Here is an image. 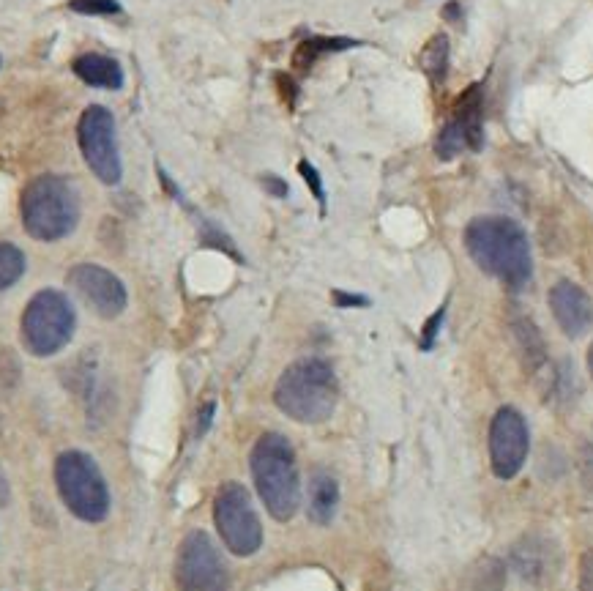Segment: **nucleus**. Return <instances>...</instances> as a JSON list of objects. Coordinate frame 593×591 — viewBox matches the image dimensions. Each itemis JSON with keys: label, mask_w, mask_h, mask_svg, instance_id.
I'll return each mask as SVG.
<instances>
[{"label": "nucleus", "mask_w": 593, "mask_h": 591, "mask_svg": "<svg viewBox=\"0 0 593 591\" xmlns=\"http://www.w3.org/2000/svg\"><path fill=\"white\" fill-rule=\"evenodd\" d=\"M74 307L61 291H39L22 312L20 337L25 351L47 359L63 351L74 337Z\"/></svg>", "instance_id": "nucleus-6"}, {"label": "nucleus", "mask_w": 593, "mask_h": 591, "mask_svg": "<svg viewBox=\"0 0 593 591\" xmlns=\"http://www.w3.org/2000/svg\"><path fill=\"white\" fill-rule=\"evenodd\" d=\"M214 523L225 548L236 556H255L263 545V526L252 496L241 482H225L216 490Z\"/></svg>", "instance_id": "nucleus-7"}, {"label": "nucleus", "mask_w": 593, "mask_h": 591, "mask_svg": "<svg viewBox=\"0 0 593 591\" xmlns=\"http://www.w3.org/2000/svg\"><path fill=\"white\" fill-rule=\"evenodd\" d=\"M22 228L36 241L66 239L80 222V195L69 178L39 176L22 189Z\"/></svg>", "instance_id": "nucleus-4"}, {"label": "nucleus", "mask_w": 593, "mask_h": 591, "mask_svg": "<svg viewBox=\"0 0 593 591\" xmlns=\"http://www.w3.org/2000/svg\"><path fill=\"white\" fill-rule=\"evenodd\" d=\"M350 47H358L356 39H348V36H309L304 42L298 44L296 52H293V66L307 72L312 69L323 55H331V52H345Z\"/></svg>", "instance_id": "nucleus-17"}, {"label": "nucleus", "mask_w": 593, "mask_h": 591, "mask_svg": "<svg viewBox=\"0 0 593 591\" xmlns=\"http://www.w3.org/2000/svg\"><path fill=\"white\" fill-rule=\"evenodd\" d=\"M339 384L326 359H298L279 375L274 403L301 425H320L337 411Z\"/></svg>", "instance_id": "nucleus-2"}, {"label": "nucleus", "mask_w": 593, "mask_h": 591, "mask_svg": "<svg viewBox=\"0 0 593 591\" xmlns=\"http://www.w3.org/2000/svg\"><path fill=\"white\" fill-rule=\"evenodd\" d=\"M214 414H216V403L211 400V403H205L203 408H200V414H197V436H205L208 430H211V422H214Z\"/></svg>", "instance_id": "nucleus-27"}, {"label": "nucleus", "mask_w": 593, "mask_h": 591, "mask_svg": "<svg viewBox=\"0 0 593 591\" xmlns=\"http://www.w3.org/2000/svg\"><path fill=\"white\" fill-rule=\"evenodd\" d=\"M331 299H334L337 307H367L369 304L367 296H356V293H342V291L331 293Z\"/></svg>", "instance_id": "nucleus-28"}, {"label": "nucleus", "mask_w": 593, "mask_h": 591, "mask_svg": "<svg viewBox=\"0 0 593 591\" xmlns=\"http://www.w3.org/2000/svg\"><path fill=\"white\" fill-rule=\"evenodd\" d=\"M443 315H446V307H440V310L432 315L430 321H427V326H424V334H421V348H424V351H430L432 345H435V337H438V329H440V323H443Z\"/></svg>", "instance_id": "nucleus-24"}, {"label": "nucleus", "mask_w": 593, "mask_h": 591, "mask_svg": "<svg viewBox=\"0 0 593 591\" xmlns=\"http://www.w3.org/2000/svg\"><path fill=\"white\" fill-rule=\"evenodd\" d=\"M298 173H301V178L307 181V187L312 189L317 206H320V214H326V192H323V178H320V173H317V167L309 165L307 159H301V162H298Z\"/></svg>", "instance_id": "nucleus-23"}, {"label": "nucleus", "mask_w": 593, "mask_h": 591, "mask_svg": "<svg viewBox=\"0 0 593 591\" xmlns=\"http://www.w3.org/2000/svg\"><path fill=\"white\" fill-rule=\"evenodd\" d=\"M588 370H591V378H593V345L588 348Z\"/></svg>", "instance_id": "nucleus-30"}, {"label": "nucleus", "mask_w": 593, "mask_h": 591, "mask_svg": "<svg viewBox=\"0 0 593 591\" xmlns=\"http://www.w3.org/2000/svg\"><path fill=\"white\" fill-rule=\"evenodd\" d=\"M462 151H468V140L462 135V129L454 121L443 126V132L438 135V143H435V154L443 162H451L454 156H460Z\"/></svg>", "instance_id": "nucleus-21"}, {"label": "nucleus", "mask_w": 593, "mask_h": 591, "mask_svg": "<svg viewBox=\"0 0 593 591\" xmlns=\"http://www.w3.org/2000/svg\"><path fill=\"white\" fill-rule=\"evenodd\" d=\"M77 140H80L82 159L93 170V176L99 178L102 184H107V187H115L123 176V165L118 140H115L113 113L107 107H102V104H91L80 115Z\"/></svg>", "instance_id": "nucleus-8"}, {"label": "nucleus", "mask_w": 593, "mask_h": 591, "mask_svg": "<svg viewBox=\"0 0 593 591\" xmlns=\"http://www.w3.org/2000/svg\"><path fill=\"white\" fill-rule=\"evenodd\" d=\"M55 485L63 504L85 523H102L110 512V488L96 460L85 452H63L55 460Z\"/></svg>", "instance_id": "nucleus-5"}, {"label": "nucleus", "mask_w": 593, "mask_h": 591, "mask_svg": "<svg viewBox=\"0 0 593 591\" xmlns=\"http://www.w3.org/2000/svg\"><path fill=\"white\" fill-rule=\"evenodd\" d=\"M580 591H593V548L580 559Z\"/></svg>", "instance_id": "nucleus-25"}, {"label": "nucleus", "mask_w": 593, "mask_h": 591, "mask_svg": "<svg viewBox=\"0 0 593 591\" xmlns=\"http://www.w3.org/2000/svg\"><path fill=\"white\" fill-rule=\"evenodd\" d=\"M22 274H25L22 249L9 244V241H0V291H6L14 282H20Z\"/></svg>", "instance_id": "nucleus-19"}, {"label": "nucleus", "mask_w": 593, "mask_h": 591, "mask_svg": "<svg viewBox=\"0 0 593 591\" xmlns=\"http://www.w3.org/2000/svg\"><path fill=\"white\" fill-rule=\"evenodd\" d=\"M580 471H583L585 488L593 493V446H583V455H580Z\"/></svg>", "instance_id": "nucleus-26"}, {"label": "nucleus", "mask_w": 593, "mask_h": 591, "mask_svg": "<svg viewBox=\"0 0 593 591\" xmlns=\"http://www.w3.org/2000/svg\"><path fill=\"white\" fill-rule=\"evenodd\" d=\"M550 310L566 337H583L593 326L591 296L572 280L555 282L550 291Z\"/></svg>", "instance_id": "nucleus-13"}, {"label": "nucleus", "mask_w": 593, "mask_h": 591, "mask_svg": "<svg viewBox=\"0 0 593 591\" xmlns=\"http://www.w3.org/2000/svg\"><path fill=\"white\" fill-rule=\"evenodd\" d=\"M249 466L268 515L279 523L293 520L301 507V479L290 441L279 433L260 436L249 457Z\"/></svg>", "instance_id": "nucleus-3"}, {"label": "nucleus", "mask_w": 593, "mask_h": 591, "mask_svg": "<svg viewBox=\"0 0 593 591\" xmlns=\"http://www.w3.org/2000/svg\"><path fill=\"white\" fill-rule=\"evenodd\" d=\"M531 436H528V422L525 416L506 405L501 408L490 425V460L492 471L498 479H514L528 460Z\"/></svg>", "instance_id": "nucleus-10"}, {"label": "nucleus", "mask_w": 593, "mask_h": 591, "mask_svg": "<svg viewBox=\"0 0 593 591\" xmlns=\"http://www.w3.org/2000/svg\"><path fill=\"white\" fill-rule=\"evenodd\" d=\"M471 581H473V591H501L503 581H506V567H503L501 561L492 559H481L471 572Z\"/></svg>", "instance_id": "nucleus-20"}, {"label": "nucleus", "mask_w": 593, "mask_h": 591, "mask_svg": "<svg viewBox=\"0 0 593 591\" xmlns=\"http://www.w3.org/2000/svg\"><path fill=\"white\" fill-rule=\"evenodd\" d=\"M481 85H471L465 94L457 99V110H454V124L460 126L462 135L468 140V151H481L484 146V118H481Z\"/></svg>", "instance_id": "nucleus-16"}, {"label": "nucleus", "mask_w": 593, "mask_h": 591, "mask_svg": "<svg viewBox=\"0 0 593 591\" xmlns=\"http://www.w3.org/2000/svg\"><path fill=\"white\" fill-rule=\"evenodd\" d=\"M72 69L82 83L91 85V88H104V91H118V88H123L121 63L110 58V55L85 52V55L74 58Z\"/></svg>", "instance_id": "nucleus-14"}, {"label": "nucleus", "mask_w": 593, "mask_h": 591, "mask_svg": "<svg viewBox=\"0 0 593 591\" xmlns=\"http://www.w3.org/2000/svg\"><path fill=\"white\" fill-rule=\"evenodd\" d=\"M263 187L274 197H287V192H290V187L279 176H263Z\"/></svg>", "instance_id": "nucleus-29"}, {"label": "nucleus", "mask_w": 593, "mask_h": 591, "mask_svg": "<svg viewBox=\"0 0 593 591\" xmlns=\"http://www.w3.org/2000/svg\"><path fill=\"white\" fill-rule=\"evenodd\" d=\"M449 39L446 33H435L430 42L424 44V50L419 55L421 72L430 77L435 85L446 83V74H449Z\"/></svg>", "instance_id": "nucleus-18"}, {"label": "nucleus", "mask_w": 593, "mask_h": 591, "mask_svg": "<svg viewBox=\"0 0 593 591\" xmlns=\"http://www.w3.org/2000/svg\"><path fill=\"white\" fill-rule=\"evenodd\" d=\"M69 285L74 288V293L80 296L88 307H91L99 318H118L123 310H126V288L123 282L115 277L113 271H107L104 266H96V263H77L72 271H69Z\"/></svg>", "instance_id": "nucleus-12"}, {"label": "nucleus", "mask_w": 593, "mask_h": 591, "mask_svg": "<svg viewBox=\"0 0 593 591\" xmlns=\"http://www.w3.org/2000/svg\"><path fill=\"white\" fill-rule=\"evenodd\" d=\"M512 570L520 575L522 581L547 589L561 578L563 553L553 537H547L542 531H531L512 545Z\"/></svg>", "instance_id": "nucleus-11"}, {"label": "nucleus", "mask_w": 593, "mask_h": 591, "mask_svg": "<svg viewBox=\"0 0 593 591\" xmlns=\"http://www.w3.org/2000/svg\"><path fill=\"white\" fill-rule=\"evenodd\" d=\"M339 507V485L337 479L326 471H315L309 477V520L317 526H328Z\"/></svg>", "instance_id": "nucleus-15"}, {"label": "nucleus", "mask_w": 593, "mask_h": 591, "mask_svg": "<svg viewBox=\"0 0 593 591\" xmlns=\"http://www.w3.org/2000/svg\"><path fill=\"white\" fill-rule=\"evenodd\" d=\"M69 9L82 17H113V14H121L123 6L118 0H72Z\"/></svg>", "instance_id": "nucleus-22"}, {"label": "nucleus", "mask_w": 593, "mask_h": 591, "mask_svg": "<svg viewBox=\"0 0 593 591\" xmlns=\"http://www.w3.org/2000/svg\"><path fill=\"white\" fill-rule=\"evenodd\" d=\"M175 583L181 591H227L230 572L222 553L205 531L186 534L178 559H175Z\"/></svg>", "instance_id": "nucleus-9"}, {"label": "nucleus", "mask_w": 593, "mask_h": 591, "mask_svg": "<svg viewBox=\"0 0 593 591\" xmlns=\"http://www.w3.org/2000/svg\"><path fill=\"white\" fill-rule=\"evenodd\" d=\"M465 249L484 274L520 291L533 274L531 244L509 217H476L465 228Z\"/></svg>", "instance_id": "nucleus-1"}]
</instances>
